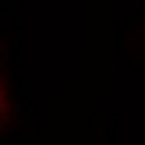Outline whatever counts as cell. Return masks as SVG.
Listing matches in <instances>:
<instances>
[{"label": "cell", "instance_id": "cell-1", "mask_svg": "<svg viewBox=\"0 0 145 145\" xmlns=\"http://www.w3.org/2000/svg\"><path fill=\"white\" fill-rule=\"evenodd\" d=\"M9 110V105H6V90H3V84H0V113H6Z\"/></svg>", "mask_w": 145, "mask_h": 145}]
</instances>
